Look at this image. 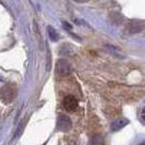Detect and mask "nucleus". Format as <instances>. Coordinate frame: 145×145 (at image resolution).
Returning <instances> with one entry per match:
<instances>
[{
  "mask_svg": "<svg viewBox=\"0 0 145 145\" xmlns=\"http://www.w3.org/2000/svg\"><path fill=\"white\" fill-rule=\"evenodd\" d=\"M71 72V67L68 61L63 59H60L56 63V73L59 76H67L69 73Z\"/></svg>",
  "mask_w": 145,
  "mask_h": 145,
  "instance_id": "nucleus-1",
  "label": "nucleus"
},
{
  "mask_svg": "<svg viewBox=\"0 0 145 145\" xmlns=\"http://www.w3.org/2000/svg\"><path fill=\"white\" fill-rule=\"evenodd\" d=\"M15 91L11 85H5L0 91V97L5 103H10L14 97Z\"/></svg>",
  "mask_w": 145,
  "mask_h": 145,
  "instance_id": "nucleus-2",
  "label": "nucleus"
},
{
  "mask_svg": "<svg viewBox=\"0 0 145 145\" xmlns=\"http://www.w3.org/2000/svg\"><path fill=\"white\" fill-rule=\"evenodd\" d=\"M72 123H71V120L70 118L65 115H60L57 119V128L60 131H68L71 129Z\"/></svg>",
  "mask_w": 145,
  "mask_h": 145,
  "instance_id": "nucleus-3",
  "label": "nucleus"
},
{
  "mask_svg": "<svg viewBox=\"0 0 145 145\" xmlns=\"http://www.w3.org/2000/svg\"><path fill=\"white\" fill-rule=\"evenodd\" d=\"M63 107L68 111H74L75 109L78 108V101H76V98L74 96H71V95L65 96V99H63Z\"/></svg>",
  "mask_w": 145,
  "mask_h": 145,
  "instance_id": "nucleus-4",
  "label": "nucleus"
},
{
  "mask_svg": "<svg viewBox=\"0 0 145 145\" xmlns=\"http://www.w3.org/2000/svg\"><path fill=\"white\" fill-rule=\"evenodd\" d=\"M127 124H129V120H128L127 118H120V119L115 120V121L111 123L110 129H111V131L116 132V131H119L120 129L124 128Z\"/></svg>",
  "mask_w": 145,
  "mask_h": 145,
  "instance_id": "nucleus-5",
  "label": "nucleus"
},
{
  "mask_svg": "<svg viewBox=\"0 0 145 145\" xmlns=\"http://www.w3.org/2000/svg\"><path fill=\"white\" fill-rule=\"evenodd\" d=\"M129 29H130V32H132V33H137V32H140L141 29H143V22L134 20V21H132L130 23V26H129Z\"/></svg>",
  "mask_w": 145,
  "mask_h": 145,
  "instance_id": "nucleus-6",
  "label": "nucleus"
},
{
  "mask_svg": "<svg viewBox=\"0 0 145 145\" xmlns=\"http://www.w3.org/2000/svg\"><path fill=\"white\" fill-rule=\"evenodd\" d=\"M47 31H48V34H49V37L52 42H57L59 39V35L57 33V31L54 29L52 26H48L47 27Z\"/></svg>",
  "mask_w": 145,
  "mask_h": 145,
  "instance_id": "nucleus-7",
  "label": "nucleus"
},
{
  "mask_svg": "<svg viewBox=\"0 0 145 145\" xmlns=\"http://www.w3.org/2000/svg\"><path fill=\"white\" fill-rule=\"evenodd\" d=\"M92 145H104V138L99 134H95L91 138Z\"/></svg>",
  "mask_w": 145,
  "mask_h": 145,
  "instance_id": "nucleus-8",
  "label": "nucleus"
},
{
  "mask_svg": "<svg viewBox=\"0 0 145 145\" xmlns=\"http://www.w3.org/2000/svg\"><path fill=\"white\" fill-rule=\"evenodd\" d=\"M24 125H25V122L23 121L20 125H19V128H18V131H16V133L14 134V137H13V138H18L20 135H21L22 131H23V128H24Z\"/></svg>",
  "mask_w": 145,
  "mask_h": 145,
  "instance_id": "nucleus-9",
  "label": "nucleus"
},
{
  "mask_svg": "<svg viewBox=\"0 0 145 145\" xmlns=\"http://www.w3.org/2000/svg\"><path fill=\"white\" fill-rule=\"evenodd\" d=\"M138 118H140V120H141V122L142 123H144V120H145V118H144V116H145V112H144V107H142L141 108V110L138 112Z\"/></svg>",
  "mask_w": 145,
  "mask_h": 145,
  "instance_id": "nucleus-10",
  "label": "nucleus"
},
{
  "mask_svg": "<svg viewBox=\"0 0 145 145\" xmlns=\"http://www.w3.org/2000/svg\"><path fill=\"white\" fill-rule=\"evenodd\" d=\"M47 58H48V61H47V70H50V60H51V56L50 54L48 52V55H47Z\"/></svg>",
  "mask_w": 145,
  "mask_h": 145,
  "instance_id": "nucleus-11",
  "label": "nucleus"
}]
</instances>
